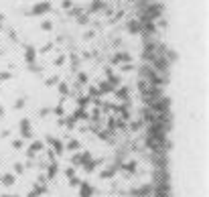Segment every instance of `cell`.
<instances>
[{"label": "cell", "mask_w": 209, "mask_h": 197, "mask_svg": "<svg viewBox=\"0 0 209 197\" xmlns=\"http://www.w3.org/2000/svg\"><path fill=\"white\" fill-rule=\"evenodd\" d=\"M152 187H150V185H142V187H138V189H132L130 191V195L132 197H150L152 195Z\"/></svg>", "instance_id": "obj_1"}, {"label": "cell", "mask_w": 209, "mask_h": 197, "mask_svg": "<svg viewBox=\"0 0 209 197\" xmlns=\"http://www.w3.org/2000/svg\"><path fill=\"white\" fill-rule=\"evenodd\" d=\"M79 193H81V197H91L94 187H91L89 183H79Z\"/></svg>", "instance_id": "obj_2"}, {"label": "cell", "mask_w": 209, "mask_h": 197, "mask_svg": "<svg viewBox=\"0 0 209 197\" xmlns=\"http://www.w3.org/2000/svg\"><path fill=\"white\" fill-rule=\"evenodd\" d=\"M47 10H51V4H49V2H41V4H35L33 6L35 14H43V12H47Z\"/></svg>", "instance_id": "obj_3"}, {"label": "cell", "mask_w": 209, "mask_h": 197, "mask_svg": "<svg viewBox=\"0 0 209 197\" xmlns=\"http://www.w3.org/2000/svg\"><path fill=\"white\" fill-rule=\"evenodd\" d=\"M120 169L126 171V173H134V171H136V161H128V163L120 165Z\"/></svg>", "instance_id": "obj_4"}, {"label": "cell", "mask_w": 209, "mask_h": 197, "mask_svg": "<svg viewBox=\"0 0 209 197\" xmlns=\"http://www.w3.org/2000/svg\"><path fill=\"white\" fill-rule=\"evenodd\" d=\"M41 149H43V142H41V140L33 142V144H31V150H28V156H35V152H39Z\"/></svg>", "instance_id": "obj_5"}, {"label": "cell", "mask_w": 209, "mask_h": 197, "mask_svg": "<svg viewBox=\"0 0 209 197\" xmlns=\"http://www.w3.org/2000/svg\"><path fill=\"white\" fill-rule=\"evenodd\" d=\"M67 149H69V150H73V152H75V150H79V149H81L79 140H75V138H73V140H69V142H67Z\"/></svg>", "instance_id": "obj_6"}, {"label": "cell", "mask_w": 209, "mask_h": 197, "mask_svg": "<svg viewBox=\"0 0 209 197\" xmlns=\"http://www.w3.org/2000/svg\"><path fill=\"white\" fill-rule=\"evenodd\" d=\"M130 59V53H116L114 55V61H128Z\"/></svg>", "instance_id": "obj_7"}, {"label": "cell", "mask_w": 209, "mask_h": 197, "mask_svg": "<svg viewBox=\"0 0 209 197\" xmlns=\"http://www.w3.org/2000/svg\"><path fill=\"white\" fill-rule=\"evenodd\" d=\"M128 31H132V33H138V31H140V22L130 21V22H128Z\"/></svg>", "instance_id": "obj_8"}, {"label": "cell", "mask_w": 209, "mask_h": 197, "mask_svg": "<svg viewBox=\"0 0 209 197\" xmlns=\"http://www.w3.org/2000/svg\"><path fill=\"white\" fill-rule=\"evenodd\" d=\"M100 8H104V2H101V0H94V4L89 6V10L95 12V10H100Z\"/></svg>", "instance_id": "obj_9"}, {"label": "cell", "mask_w": 209, "mask_h": 197, "mask_svg": "<svg viewBox=\"0 0 209 197\" xmlns=\"http://www.w3.org/2000/svg\"><path fill=\"white\" fill-rule=\"evenodd\" d=\"M57 173H59V167H57V163H55V161H53V165H51V167H49V177H51V179H53V177L57 175Z\"/></svg>", "instance_id": "obj_10"}, {"label": "cell", "mask_w": 209, "mask_h": 197, "mask_svg": "<svg viewBox=\"0 0 209 197\" xmlns=\"http://www.w3.org/2000/svg\"><path fill=\"white\" fill-rule=\"evenodd\" d=\"M35 55H37V51H35V47H28L27 49V61H33Z\"/></svg>", "instance_id": "obj_11"}, {"label": "cell", "mask_w": 209, "mask_h": 197, "mask_svg": "<svg viewBox=\"0 0 209 197\" xmlns=\"http://www.w3.org/2000/svg\"><path fill=\"white\" fill-rule=\"evenodd\" d=\"M41 28H43V31H51V28H53V22H51V21H43V22H41Z\"/></svg>", "instance_id": "obj_12"}, {"label": "cell", "mask_w": 209, "mask_h": 197, "mask_svg": "<svg viewBox=\"0 0 209 197\" xmlns=\"http://www.w3.org/2000/svg\"><path fill=\"white\" fill-rule=\"evenodd\" d=\"M65 175H67V179L75 177V167H67V169H65Z\"/></svg>", "instance_id": "obj_13"}, {"label": "cell", "mask_w": 209, "mask_h": 197, "mask_svg": "<svg viewBox=\"0 0 209 197\" xmlns=\"http://www.w3.org/2000/svg\"><path fill=\"white\" fill-rule=\"evenodd\" d=\"M79 179H77V177H71V179H69V185H71V187H79Z\"/></svg>", "instance_id": "obj_14"}, {"label": "cell", "mask_w": 209, "mask_h": 197, "mask_svg": "<svg viewBox=\"0 0 209 197\" xmlns=\"http://www.w3.org/2000/svg\"><path fill=\"white\" fill-rule=\"evenodd\" d=\"M2 181H4V185H12V183H14V177H12V175H6Z\"/></svg>", "instance_id": "obj_15"}, {"label": "cell", "mask_w": 209, "mask_h": 197, "mask_svg": "<svg viewBox=\"0 0 209 197\" xmlns=\"http://www.w3.org/2000/svg\"><path fill=\"white\" fill-rule=\"evenodd\" d=\"M59 92L61 94H67V83H59Z\"/></svg>", "instance_id": "obj_16"}]
</instances>
